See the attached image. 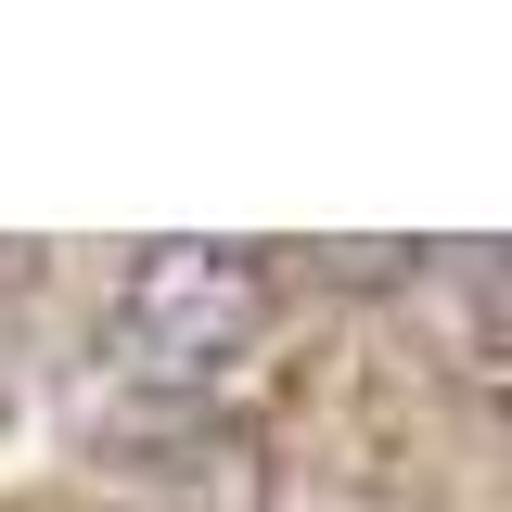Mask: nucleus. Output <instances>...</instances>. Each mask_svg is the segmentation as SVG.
<instances>
[{"mask_svg":"<svg viewBox=\"0 0 512 512\" xmlns=\"http://www.w3.org/2000/svg\"><path fill=\"white\" fill-rule=\"evenodd\" d=\"M282 308L256 244H141L116 282V372L128 384H218Z\"/></svg>","mask_w":512,"mask_h":512,"instance_id":"obj_1","label":"nucleus"}]
</instances>
